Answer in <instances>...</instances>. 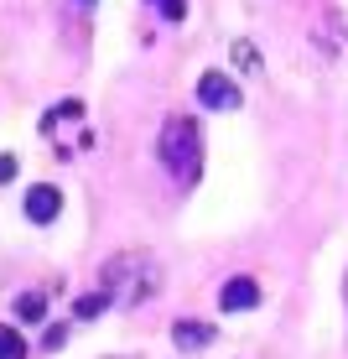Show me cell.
I'll return each instance as SVG.
<instances>
[{
  "label": "cell",
  "mask_w": 348,
  "mask_h": 359,
  "mask_svg": "<svg viewBox=\"0 0 348 359\" xmlns=\"http://www.w3.org/2000/svg\"><path fill=\"white\" fill-rule=\"evenodd\" d=\"M99 292H109L115 307H146L161 292V266L141 250H125V255H115V261H104Z\"/></svg>",
  "instance_id": "1"
},
{
  "label": "cell",
  "mask_w": 348,
  "mask_h": 359,
  "mask_svg": "<svg viewBox=\"0 0 348 359\" xmlns=\"http://www.w3.org/2000/svg\"><path fill=\"white\" fill-rule=\"evenodd\" d=\"M156 156L161 167L172 172V182H182V188H193L197 172H203V130H197L193 115H172L167 126L156 135Z\"/></svg>",
  "instance_id": "2"
},
{
  "label": "cell",
  "mask_w": 348,
  "mask_h": 359,
  "mask_svg": "<svg viewBox=\"0 0 348 359\" xmlns=\"http://www.w3.org/2000/svg\"><path fill=\"white\" fill-rule=\"evenodd\" d=\"M197 104L203 109H239V83H229L223 73H203L197 79Z\"/></svg>",
  "instance_id": "3"
},
{
  "label": "cell",
  "mask_w": 348,
  "mask_h": 359,
  "mask_svg": "<svg viewBox=\"0 0 348 359\" xmlns=\"http://www.w3.org/2000/svg\"><path fill=\"white\" fill-rule=\"evenodd\" d=\"M255 302H260V287H255L250 276H229V281H223V292H218L223 313H250Z\"/></svg>",
  "instance_id": "4"
},
{
  "label": "cell",
  "mask_w": 348,
  "mask_h": 359,
  "mask_svg": "<svg viewBox=\"0 0 348 359\" xmlns=\"http://www.w3.org/2000/svg\"><path fill=\"white\" fill-rule=\"evenodd\" d=\"M57 208H63V193H57L53 182H42V188L27 193V219H32V224H53Z\"/></svg>",
  "instance_id": "5"
},
{
  "label": "cell",
  "mask_w": 348,
  "mask_h": 359,
  "mask_svg": "<svg viewBox=\"0 0 348 359\" xmlns=\"http://www.w3.org/2000/svg\"><path fill=\"white\" fill-rule=\"evenodd\" d=\"M172 344H177L182 354H193V349H208V344H214V328H208V323H193V318H182V323L172 328Z\"/></svg>",
  "instance_id": "6"
},
{
  "label": "cell",
  "mask_w": 348,
  "mask_h": 359,
  "mask_svg": "<svg viewBox=\"0 0 348 359\" xmlns=\"http://www.w3.org/2000/svg\"><path fill=\"white\" fill-rule=\"evenodd\" d=\"M42 313H47V297L42 292H21L16 297V318H21V323H42Z\"/></svg>",
  "instance_id": "7"
},
{
  "label": "cell",
  "mask_w": 348,
  "mask_h": 359,
  "mask_svg": "<svg viewBox=\"0 0 348 359\" xmlns=\"http://www.w3.org/2000/svg\"><path fill=\"white\" fill-rule=\"evenodd\" d=\"M109 292H89V297H78V302H73V318H99V313H109Z\"/></svg>",
  "instance_id": "8"
},
{
  "label": "cell",
  "mask_w": 348,
  "mask_h": 359,
  "mask_svg": "<svg viewBox=\"0 0 348 359\" xmlns=\"http://www.w3.org/2000/svg\"><path fill=\"white\" fill-rule=\"evenodd\" d=\"M0 359H27V344H21V333L6 328V323H0Z\"/></svg>",
  "instance_id": "9"
},
{
  "label": "cell",
  "mask_w": 348,
  "mask_h": 359,
  "mask_svg": "<svg viewBox=\"0 0 348 359\" xmlns=\"http://www.w3.org/2000/svg\"><path fill=\"white\" fill-rule=\"evenodd\" d=\"M161 11H167V21H182V0H156Z\"/></svg>",
  "instance_id": "10"
},
{
  "label": "cell",
  "mask_w": 348,
  "mask_h": 359,
  "mask_svg": "<svg viewBox=\"0 0 348 359\" xmlns=\"http://www.w3.org/2000/svg\"><path fill=\"white\" fill-rule=\"evenodd\" d=\"M16 177V156H0V182H11Z\"/></svg>",
  "instance_id": "11"
}]
</instances>
